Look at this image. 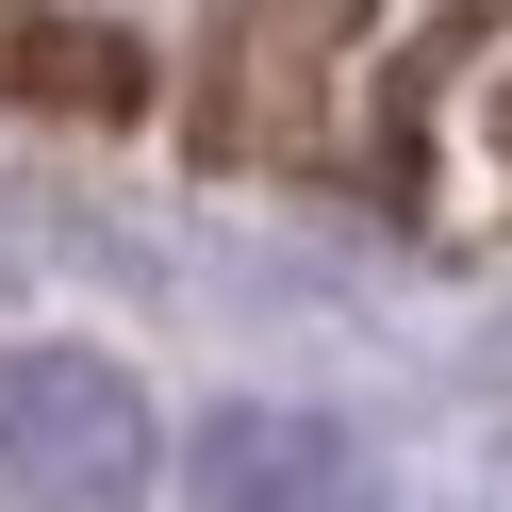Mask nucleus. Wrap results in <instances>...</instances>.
Returning a JSON list of instances; mask_svg holds the SVG:
<instances>
[{
    "mask_svg": "<svg viewBox=\"0 0 512 512\" xmlns=\"http://www.w3.org/2000/svg\"><path fill=\"white\" fill-rule=\"evenodd\" d=\"M149 496V380L83 331L0 347V512H133Z\"/></svg>",
    "mask_w": 512,
    "mask_h": 512,
    "instance_id": "nucleus-1",
    "label": "nucleus"
},
{
    "mask_svg": "<svg viewBox=\"0 0 512 512\" xmlns=\"http://www.w3.org/2000/svg\"><path fill=\"white\" fill-rule=\"evenodd\" d=\"M182 512H364V446L298 397H232L182 430Z\"/></svg>",
    "mask_w": 512,
    "mask_h": 512,
    "instance_id": "nucleus-2",
    "label": "nucleus"
},
{
    "mask_svg": "<svg viewBox=\"0 0 512 512\" xmlns=\"http://www.w3.org/2000/svg\"><path fill=\"white\" fill-rule=\"evenodd\" d=\"M17 100H34V116H67V133H100V116H133V100H149V67H133V34L34 17V34H17Z\"/></svg>",
    "mask_w": 512,
    "mask_h": 512,
    "instance_id": "nucleus-3",
    "label": "nucleus"
}]
</instances>
